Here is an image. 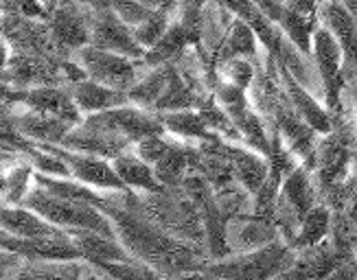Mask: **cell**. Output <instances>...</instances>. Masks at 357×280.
Masks as SVG:
<instances>
[{"mask_svg": "<svg viewBox=\"0 0 357 280\" xmlns=\"http://www.w3.org/2000/svg\"><path fill=\"white\" fill-rule=\"evenodd\" d=\"M22 206L40 212L51 224L64 230H90V232H101V235L119 239L114 224L99 206L86 204V201L57 197L49 191L40 189V186H36V180H33V189L22 199Z\"/></svg>", "mask_w": 357, "mask_h": 280, "instance_id": "obj_1", "label": "cell"}, {"mask_svg": "<svg viewBox=\"0 0 357 280\" xmlns=\"http://www.w3.org/2000/svg\"><path fill=\"white\" fill-rule=\"evenodd\" d=\"M296 258V250L281 237L250 252L228 254L224 258L208 260L199 276L222 278H278Z\"/></svg>", "mask_w": 357, "mask_h": 280, "instance_id": "obj_2", "label": "cell"}, {"mask_svg": "<svg viewBox=\"0 0 357 280\" xmlns=\"http://www.w3.org/2000/svg\"><path fill=\"white\" fill-rule=\"evenodd\" d=\"M316 204H320V197L314 173L305 162H301L283 180L276 197V224L281 230V237L287 243L296 235L303 217Z\"/></svg>", "mask_w": 357, "mask_h": 280, "instance_id": "obj_3", "label": "cell"}, {"mask_svg": "<svg viewBox=\"0 0 357 280\" xmlns=\"http://www.w3.org/2000/svg\"><path fill=\"white\" fill-rule=\"evenodd\" d=\"M70 57L82 66L86 79H92L114 90L128 92L145 72L141 66V59L119 55L112 51H103L92 44L77 49Z\"/></svg>", "mask_w": 357, "mask_h": 280, "instance_id": "obj_4", "label": "cell"}, {"mask_svg": "<svg viewBox=\"0 0 357 280\" xmlns=\"http://www.w3.org/2000/svg\"><path fill=\"white\" fill-rule=\"evenodd\" d=\"M312 57L324 86V105L329 107L331 114L342 110V92L347 88V57L340 42L322 24H318L314 33Z\"/></svg>", "mask_w": 357, "mask_h": 280, "instance_id": "obj_5", "label": "cell"}, {"mask_svg": "<svg viewBox=\"0 0 357 280\" xmlns=\"http://www.w3.org/2000/svg\"><path fill=\"white\" fill-rule=\"evenodd\" d=\"M3 105H24L29 110L51 114L73 125L84 120V112L77 107L70 97L68 86H33V88H13L3 86Z\"/></svg>", "mask_w": 357, "mask_h": 280, "instance_id": "obj_6", "label": "cell"}, {"mask_svg": "<svg viewBox=\"0 0 357 280\" xmlns=\"http://www.w3.org/2000/svg\"><path fill=\"white\" fill-rule=\"evenodd\" d=\"M86 5V3H84ZM88 13V29L92 46L103 51H112L119 55H128L134 59H143L145 49L136 40L134 29L121 20V15L110 7H90L86 5Z\"/></svg>", "mask_w": 357, "mask_h": 280, "instance_id": "obj_7", "label": "cell"}, {"mask_svg": "<svg viewBox=\"0 0 357 280\" xmlns=\"http://www.w3.org/2000/svg\"><path fill=\"white\" fill-rule=\"evenodd\" d=\"M49 147L66 162L73 180L84 182V184L92 186V189L107 191V193L132 191L126 186V182L119 178L114 164L107 162V158L92 155V153H84V151H75V149H68L64 145H49Z\"/></svg>", "mask_w": 357, "mask_h": 280, "instance_id": "obj_8", "label": "cell"}, {"mask_svg": "<svg viewBox=\"0 0 357 280\" xmlns=\"http://www.w3.org/2000/svg\"><path fill=\"white\" fill-rule=\"evenodd\" d=\"M3 125L13 127L38 145H61L66 134L75 127L68 120L29 110L24 105H3Z\"/></svg>", "mask_w": 357, "mask_h": 280, "instance_id": "obj_9", "label": "cell"}, {"mask_svg": "<svg viewBox=\"0 0 357 280\" xmlns=\"http://www.w3.org/2000/svg\"><path fill=\"white\" fill-rule=\"evenodd\" d=\"M281 239V230L274 219H266L255 212H243L230 217L226 221V243L230 254L250 252Z\"/></svg>", "mask_w": 357, "mask_h": 280, "instance_id": "obj_10", "label": "cell"}, {"mask_svg": "<svg viewBox=\"0 0 357 280\" xmlns=\"http://www.w3.org/2000/svg\"><path fill=\"white\" fill-rule=\"evenodd\" d=\"M3 250L20 254L29 260H82L84 254L70 235L61 237H11L3 232Z\"/></svg>", "mask_w": 357, "mask_h": 280, "instance_id": "obj_11", "label": "cell"}, {"mask_svg": "<svg viewBox=\"0 0 357 280\" xmlns=\"http://www.w3.org/2000/svg\"><path fill=\"white\" fill-rule=\"evenodd\" d=\"M318 20L327 26L340 42L347 57V68L357 66V13L344 0H322L318 7Z\"/></svg>", "mask_w": 357, "mask_h": 280, "instance_id": "obj_12", "label": "cell"}, {"mask_svg": "<svg viewBox=\"0 0 357 280\" xmlns=\"http://www.w3.org/2000/svg\"><path fill=\"white\" fill-rule=\"evenodd\" d=\"M342 263L344 256L335 250V245L327 237L318 245L296 250V258L278 278H331Z\"/></svg>", "mask_w": 357, "mask_h": 280, "instance_id": "obj_13", "label": "cell"}, {"mask_svg": "<svg viewBox=\"0 0 357 280\" xmlns=\"http://www.w3.org/2000/svg\"><path fill=\"white\" fill-rule=\"evenodd\" d=\"M61 145L68 147V149H75V151L101 155V158H107V160H112L121 151L134 147V145L128 143V140H123V138L105 132L101 127L90 125V123H86V120H82L79 125H75L66 134L64 143H61Z\"/></svg>", "mask_w": 357, "mask_h": 280, "instance_id": "obj_14", "label": "cell"}, {"mask_svg": "<svg viewBox=\"0 0 357 280\" xmlns=\"http://www.w3.org/2000/svg\"><path fill=\"white\" fill-rule=\"evenodd\" d=\"M3 232L11 237L33 239V237H61L68 235V230L51 224L40 212L31 210L22 204L3 206Z\"/></svg>", "mask_w": 357, "mask_h": 280, "instance_id": "obj_15", "label": "cell"}, {"mask_svg": "<svg viewBox=\"0 0 357 280\" xmlns=\"http://www.w3.org/2000/svg\"><path fill=\"white\" fill-rule=\"evenodd\" d=\"M226 153L232 162V169H235V178L239 180V184L243 189L255 195L263 184H266L268 176H270V162L266 155H261L257 149H248L245 145H237L226 140Z\"/></svg>", "mask_w": 357, "mask_h": 280, "instance_id": "obj_16", "label": "cell"}, {"mask_svg": "<svg viewBox=\"0 0 357 280\" xmlns=\"http://www.w3.org/2000/svg\"><path fill=\"white\" fill-rule=\"evenodd\" d=\"M68 90H70V97L77 103V107L84 112V116L97 114V112H103V110H112V107L126 105V103H132L130 95L126 90L107 88L103 84L92 81V79L73 81V84H68Z\"/></svg>", "mask_w": 357, "mask_h": 280, "instance_id": "obj_17", "label": "cell"}, {"mask_svg": "<svg viewBox=\"0 0 357 280\" xmlns=\"http://www.w3.org/2000/svg\"><path fill=\"white\" fill-rule=\"evenodd\" d=\"M112 164L116 169L119 178L126 182L128 189L132 191H141V193H158L165 186L160 184L156 171L149 162H145L141 155L134 151V147L121 151L116 158H112Z\"/></svg>", "mask_w": 357, "mask_h": 280, "instance_id": "obj_18", "label": "cell"}, {"mask_svg": "<svg viewBox=\"0 0 357 280\" xmlns=\"http://www.w3.org/2000/svg\"><path fill=\"white\" fill-rule=\"evenodd\" d=\"M165 130L169 136H174L178 140H186V143H206V140L222 138L217 136L208 125L204 116L199 114V110H174V112H162L160 114Z\"/></svg>", "mask_w": 357, "mask_h": 280, "instance_id": "obj_19", "label": "cell"}, {"mask_svg": "<svg viewBox=\"0 0 357 280\" xmlns=\"http://www.w3.org/2000/svg\"><path fill=\"white\" fill-rule=\"evenodd\" d=\"M11 151V149H7ZM13 153V164H3V206L22 204L26 193L33 189L36 169L20 153Z\"/></svg>", "mask_w": 357, "mask_h": 280, "instance_id": "obj_20", "label": "cell"}, {"mask_svg": "<svg viewBox=\"0 0 357 280\" xmlns=\"http://www.w3.org/2000/svg\"><path fill=\"white\" fill-rule=\"evenodd\" d=\"M331 221H333V210L327 204H316L303 217V221L294 239L289 241V245L294 250H305V247L322 243L331 232Z\"/></svg>", "mask_w": 357, "mask_h": 280, "instance_id": "obj_21", "label": "cell"}, {"mask_svg": "<svg viewBox=\"0 0 357 280\" xmlns=\"http://www.w3.org/2000/svg\"><path fill=\"white\" fill-rule=\"evenodd\" d=\"M320 20L318 15H305L294 11L285 5L281 20H278V29L283 31V36L289 38L294 44L298 46L301 51L312 53V44H314V33L318 29Z\"/></svg>", "mask_w": 357, "mask_h": 280, "instance_id": "obj_22", "label": "cell"}, {"mask_svg": "<svg viewBox=\"0 0 357 280\" xmlns=\"http://www.w3.org/2000/svg\"><path fill=\"white\" fill-rule=\"evenodd\" d=\"M255 75L257 66L250 61V57H228L217 64V79L237 86L241 90H250Z\"/></svg>", "mask_w": 357, "mask_h": 280, "instance_id": "obj_23", "label": "cell"}, {"mask_svg": "<svg viewBox=\"0 0 357 280\" xmlns=\"http://www.w3.org/2000/svg\"><path fill=\"white\" fill-rule=\"evenodd\" d=\"M172 24H174V9H156L151 18H147L143 24L134 26V36L147 51L165 38V33Z\"/></svg>", "mask_w": 357, "mask_h": 280, "instance_id": "obj_24", "label": "cell"}, {"mask_svg": "<svg viewBox=\"0 0 357 280\" xmlns=\"http://www.w3.org/2000/svg\"><path fill=\"white\" fill-rule=\"evenodd\" d=\"M283 3L294 9V11H298V13H305V15H318V7L322 0H283Z\"/></svg>", "mask_w": 357, "mask_h": 280, "instance_id": "obj_25", "label": "cell"}, {"mask_svg": "<svg viewBox=\"0 0 357 280\" xmlns=\"http://www.w3.org/2000/svg\"><path fill=\"white\" fill-rule=\"evenodd\" d=\"M138 3H143L151 9H174L176 0H138Z\"/></svg>", "mask_w": 357, "mask_h": 280, "instance_id": "obj_26", "label": "cell"}, {"mask_svg": "<svg viewBox=\"0 0 357 280\" xmlns=\"http://www.w3.org/2000/svg\"><path fill=\"white\" fill-rule=\"evenodd\" d=\"M82 3H86L90 7H105V0H82Z\"/></svg>", "mask_w": 357, "mask_h": 280, "instance_id": "obj_27", "label": "cell"}, {"mask_svg": "<svg viewBox=\"0 0 357 280\" xmlns=\"http://www.w3.org/2000/svg\"><path fill=\"white\" fill-rule=\"evenodd\" d=\"M351 9H353V11L357 13V0H353V3H351Z\"/></svg>", "mask_w": 357, "mask_h": 280, "instance_id": "obj_28", "label": "cell"}]
</instances>
